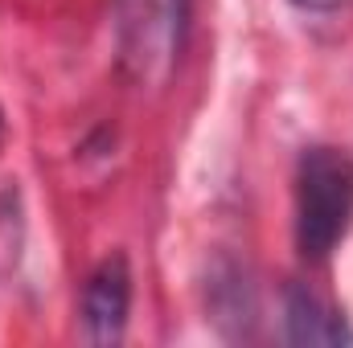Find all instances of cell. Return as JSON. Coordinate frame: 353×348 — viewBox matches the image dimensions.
<instances>
[{
    "label": "cell",
    "mask_w": 353,
    "mask_h": 348,
    "mask_svg": "<svg viewBox=\"0 0 353 348\" xmlns=\"http://www.w3.org/2000/svg\"><path fill=\"white\" fill-rule=\"evenodd\" d=\"M0 140H4V111H0Z\"/></svg>",
    "instance_id": "52a82bcc"
},
{
    "label": "cell",
    "mask_w": 353,
    "mask_h": 348,
    "mask_svg": "<svg viewBox=\"0 0 353 348\" xmlns=\"http://www.w3.org/2000/svg\"><path fill=\"white\" fill-rule=\"evenodd\" d=\"M189 21L193 0H115L119 70L136 90H165L173 83Z\"/></svg>",
    "instance_id": "7a4b0ae2"
},
{
    "label": "cell",
    "mask_w": 353,
    "mask_h": 348,
    "mask_svg": "<svg viewBox=\"0 0 353 348\" xmlns=\"http://www.w3.org/2000/svg\"><path fill=\"white\" fill-rule=\"evenodd\" d=\"M205 303H210L214 324L226 336H247L251 332V324H255V287L243 274V266L218 262L210 270V283H205Z\"/></svg>",
    "instance_id": "5b68a950"
},
{
    "label": "cell",
    "mask_w": 353,
    "mask_h": 348,
    "mask_svg": "<svg viewBox=\"0 0 353 348\" xmlns=\"http://www.w3.org/2000/svg\"><path fill=\"white\" fill-rule=\"evenodd\" d=\"M350 0H292V8L300 12H312V17H329V12H341Z\"/></svg>",
    "instance_id": "8992f818"
},
{
    "label": "cell",
    "mask_w": 353,
    "mask_h": 348,
    "mask_svg": "<svg viewBox=\"0 0 353 348\" xmlns=\"http://www.w3.org/2000/svg\"><path fill=\"white\" fill-rule=\"evenodd\" d=\"M296 250L325 262L353 230V156L333 144H312L296 160Z\"/></svg>",
    "instance_id": "6da1fadb"
},
{
    "label": "cell",
    "mask_w": 353,
    "mask_h": 348,
    "mask_svg": "<svg viewBox=\"0 0 353 348\" xmlns=\"http://www.w3.org/2000/svg\"><path fill=\"white\" fill-rule=\"evenodd\" d=\"M283 336L288 345H353L350 320L300 283L283 291Z\"/></svg>",
    "instance_id": "277c9868"
},
{
    "label": "cell",
    "mask_w": 353,
    "mask_h": 348,
    "mask_svg": "<svg viewBox=\"0 0 353 348\" xmlns=\"http://www.w3.org/2000/svg\"><path fill=\"white\" fill-rule=\"evenodd\" d=\"M132 316V266L123 254H107L87 274L83 287V328L90 345H115L123 340Z\"/></svg>",
    "instance_id": "3957f363"
}]
</instances>
